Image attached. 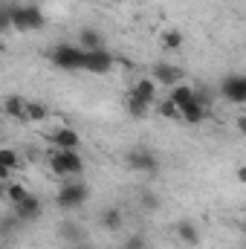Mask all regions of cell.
Returning <instances> with one entry per match:
<instances>
[{
    "instance_id": "obj_1",
    "label": "cell",
    "mask_w": 246,
    "mask_h": 249,
    "mask_svg": "<svg viewBox=\"0 0 246 249\" xmlns=\"http://www.w3.org/2000/svg\"><path fill=\"white\" fill-rule=\"evenodd\" d=\"M50 168H53V174H58V177H78L81 171H84V160L78 157V151H64V148H55L53 154H50Z\"/></svg>"
},
{
    "instance_id": "obj_2",
    "label": "cell",
    "mask_w": 246,
    "mask_h": 249,
    "mask_svg": "<svg viewBox=\"0 0 246 249\" xmlns=\"http://www.w3.org/2000/svg\"><path fill=\"white\" fill-rule=\"evenodd\" d=\"M9 15H12V26L18 32H38L47 26V18L38 6H15V9H9Z\"/></svg>"
},
{
    "instance_id": "obj_3",
    "label": "cell",
    "mask_w": 246,
    "mask_h": 249,
    "mask_svg": "<svg viewBox=\"0 0 246 249\" xmlns=\"http://www.w3.org/2000/svg\"><path fill=\"white\" fill-rule=\"evenodd\" d=\"M47 58L61 70H84V50L78 44H58L47 53Z\"/></svg>"
},
{
    "instance_id": "obj_4",
    "label": "cell",
    "mask_w": 246,
    "mask_h": 249,
    "mask_svg": "<svg viewBox=\"0 0 246 249\" xmlns=\"http://www.w3.org/2000/svg\"><path fill=\"white\" fill-rule=\"evenodd\" d=\"M87 186L84 183H78V180H67L61 188H58V194H55V203L61 206L64 212H72V209H78V206H84L87 203Z\"/></svg>"
},
{
    "instance_id": "obj_5",
    "label": "cell",
    "mask_w": 246,
    "mask_h": 249,
    "mask_svg": "<svg viewBox=\"0 0 246 249\" xmlns=\"http://www.w3.org/2000/svg\"><path fill=\"white\" fill-rule=\"evenodd\" d=\"M127 165H130L133 171L154 174V171L159 168V160H157V154H154L151 148H145V145H136V148H130V151H127Z\"/></svg>"
},
{
    "instance_id": "obj_6",
    "label": "cell",
    "mask_w": 246,
    "mask_h": 249,
    "mask_svg": "<svg viewBox=\"0 0 246 249\" xmlns=\"http://www.w3.org/2000/svg\"><path fill=\"white\" fill-rule=\"evenodd\" d=\"M220 96L232 105H246V75H241V72L226 75L220 84Z\"/></svg>"
},
{
    "instance_id": "obj_7",
    "label": "cell",
    "mask_w": 246,
    "mask_h": 249,
    "mask_svg": "<svg viewBox=\"0 0 246 249\" xmlns=\"http://www.w3.org/2000/svg\"><path fill=\"white\" fill-rule=\"evenodd\" d=\"M151 78L157 81V84H162V87H177V84H183L185 72L177 67V64H168V61H159L154 67V72H151Z\"/></svg>"
},
{
    "instance_id": "obj_8",
    "label": "cell",
    "mask_w": 246,
    "mask_h": 249,
    "mask_svg": "<svg viewBox=\"0 0 246 249\" xmlns=\"http://www.w3.org/2000/svg\"><path fill=\"white\" fill-rule=\"evenodd\" d=\"M47 142H53L55 148H64V151H78L81 148V136L72 127H67V124H58L55 130H50Z\"/></svg>"
},
{
    "instance_id": "obj_9",
    "label": "cell",
    "mask_w": 246,
    "mask_h": 249,
    "mask_svg": "<svg viewBox=\"0 0 246 249\" xmlns=\"http://www.w3.org/2000/svg\"><path fill=\"white\" fill-rule=\"evenodd\" d=\"M84 70L93 72V75H105L113 70V55L107 50H93V53H84Z\"/></svg>"
},
{
    "instance_id": "obj_10",
    "label": "cell",
    "mask_w": 246,
    "mask_h": 249,
    "mask_svg": "<svg viewBox=\"0 0 246 249\" xmlns=\"http://www.w3.org/2000/svg\"><path fill=\"white\" fill-rule=\"evenodd\" d=\"M38 214H41V200H38L35 194H29L26 200L15 203V217H18V220H35Z\"/></svg>"
},
{
    "instance_id": "obj_11",
    "label": "cell",
    "mask_w": 246,
    "mask_h": 249,
    "mask_svg": "<svg viewBox=\"0 0 246 249\" xmlns=\"http://www.w3.org/2000/svg\"><path fill=\"white\" fill-rule=\"evenodd\" d=\"M3 113L9 119H18V122H29L26 116V99H18V96H6L3 99Z\"/></svg>"
},
{
    "instance_id": "obj_12",
    "label": "cell",
    "mask_w": 246,
    "mask_h": 249,
    "mask_svg": "<svg viewBox=\"0 0 246 249\" xmlns=\"http://www.w3.org/2000/svg\"><path fill=\"white\" fill-rule=\"evenodd\" d=\"M177 107H180V113H183L188 105H194L197 102V90L194 87H188V84H177V87H171V96H168Z\"/></svg>"
},
{
    "instance_id": "obj_13",
    "label": "cell",
    "mask_w": 246,
    "mask_h": 249,
    "mask_svg": "<svg viewBox=\"0 0 246 249\" xmlns=\"http://www.w3.org/2000/svg\"><path fill=\"white\" fill-rule=\"evenodd\" d=\"M130 93H133L136 99H142L145 105H154V102H157V81H154V78H139Z\"/></svg>"
},
{
    "instance_id": "obj_14",
    "label": "cell",
    "mask_w": 246,
    "mask_h": 249,
    "mask_svg": "<svg viewBox=\"0 0 246 249\" xmlns=\"http://www.w3.org/2000/svg\"><path fill=\"white\" fill-rule=\"evenodd\" d=\"M78 47L84 53H93V50H105V41H102V35L96 29H81L78 32Z\"/></svg>"
},
{
    "instance_id": "obj_15",
    "label": "cell",
    "mask_w": 246,
    "mask_h": 249,
    "mask_svg": "<svg viewBox=\"0 0 246 249\" xmlns=\"http://www.w3.org/2000/svg\"><path fill=\"white\" fill-rule=\"evenodd\" d=\"M99 223H102L107 232H116V229H122V212H119L116 206H107V209H102Z\"/></svg>"
},
{
    "instance_id": "obj_16",
    "label": "cell",
    "mask_w": 246,
    "mask_h": 249,
    "mask_svg": "<svg viewBox=\"0 0 246 249\" xmlns=\"http://www.w3.org/2000/svg\"><path fill=\"white\" fill-rule=\"evenodd\" d=\"M177 238H180L183 244H188V247H197V244H200V232H197V226H194L191 220H180V223H177Z\"/></svg>"
},
{
    "instance_id": "obj_17",
    "label": "cell",
    "mask_w": 246,
    "mask_h": 249,
    "mask_svg": "<svg viewBox=\"0 0 246 249\" xmlns=\"http://www.w3.org/2000/svg\"><path fill=\"white\" fill-rule=\"evenodd\" d=\"M185 44V35L180 29H165V32H159V47L162 50H180Z\"/></svg>"
},
{
    "instance_id": "obj_18",
    "label": "cell",
    "mask_w": 246,
    "mask_h": 249,
    "mask_svg": "<svg viewBox=\"0 0 246 249\" xmlns=\"http://www.w3.org/2000/svg\"><path fill=\"white\" fill-rule=\"evenodd\" d=\"M26 116H29V122H47L50 119V107L44 102L26 99Z\"/></svg>"
},
{
    "instance_id": "obj_19",
    "label": "cell",
    "mask_w": 246,
    "mask_h": 249,
    "mask_svg": "<svg viewBox=\"0 0 246 249\" xmlns=\"http://www.w3.org/2000/svg\"><path fill=\"white\" fill-rule=\"evenodd\" d=\"M206 113H209V110H206V105L194 102V105H188L183 113H180V119H183L185 124H200L203 119H206Z\"/></svg>"
},
{
    "instance_id": "obj_20",
    "label": "cell",
    "mask_w": 246,
    "mask_h": 249,
    "mask_svg": "<svg viewBox=\"0 0 246 249\" xmlns=\"http://www.w3.org/2000/svg\"><path fill=\"white\" fill-rule=\"evenodd\" d=\"M124 107H127V113H130L133 119H142V116H148V107H151V105H145L142 99H136V96L130 93V96L124 99Z\"/></svg>"
},
{
    "instance_id": "obj_21",
    "label": "cell",
    "mask_w": 246,
    "mask_h": 249,
    "mask_svg": "<svg viewBox=\"0 0 246 249\" xmlns=\"http://www.w3.org/2000/svg\"><path fill=\"white\" fill-rule=\"evenodd\" d=\"M3 191H6V197H9V203H12V206L29 197V191H26L23 183H3Z\"/></svg>"
},
{
    "instance_id": "obj_22",
    "label": "cell",
    "mask_w": 246,
    "mask_h": 249,
    "mask_svg": "<svg viewBox=\"0 0 246 249\" xmlns=\"http://www.w3.org/2000/svg\"><path fill=\"white\" fill-rule=\"evenodd\" d=\"M159 116H165V119H180V107H177L171 99H165V102H159Z\"/></svg>"
},
{
    "instance_id": "obj_23",
    "label": "cell",
    "mask_w": 246,
    "mask_h": 249,
    "mask_svg": "<svg viewBox=\"0 0 246 249\" xmlns=\"http://www.w3.org/2000/svg\"><path fill=\"white\" fill-rule=\"evenodd\" d=\"M0 165L15 171V168H18V154H15L12 148H0Z\"/></svg>"
},
{
    "instance_id": "obj_24",
    "label": "cell",
    "mask_w": 246,
    "mask_h": 249,
    "mask_svg": "<svg viewBox=\"0 0 246 249\" xmlns=\"http://www.w3.org/2000/svg\"><path fill=\"white\" fill-rule=\"evenodd\" d=\"M139 200H142V206H145V209H157V206H159V200H157L151 191H142V197H139Z\"/></svg>"
},
{
    "instance_id": "obj_25",
    "label": "cell",
    "mask_w": 246,
    "mask_h": 249,
    "mask_svg": "<svg viewBox=\"0 0 246 249\" xmlns=\"http://www.w3.org/2000/svg\"><path fill=\"white\" fill-rule=\"evenodd\" d=\"M124 249H145V238H139V235L127 238V241H124Z\"/></svg>"
},
{
    "instance_id": "obj_26",
    "label": "cell",
    "mask_w": 246,
    "mask_h": 249,
    "mask_svg": "<svg viewBox=\"0 0 246 249\" xmlns=\"http://www.w3.org/2000/svg\"><path fill=\"white\" fill-rule=\"evenodd\" d=\"M235 127H238V130L246 136V116H238V119H235Z\"/></svg>"
},
{
    "instance_id": "obj_27",
    "label": "cell",
    "mask_w": 246,
    "mask_h": 249,
    "mask_svg": "<svg viewBox=\"0 0 246 249\" xmlns=\"http://www.w3.org/2000/svg\"><path fill=\"white\" fill-rule=\"evenodd\" d=\"M235 177H238V183H244L246 186V165H241V168L235 171Z\"/></svg>"
},
{
    "instance_id": "obj_28",
    "label": "cell",
    "mask_w": 246,
    "mask_h": 249,
    "mask_svg": "<svg viewBox=\"0 0 246 249\" xmlns=\"http://www.w3.org/2000/svg\"><path fill=\"white\" fill-rule=\"evenodd\" d=\"M244 229H246V214H244Z\"/></svg>"
},
{
    "instance_id": "obj_29",
    "label": "cell",
    "mask_w": 246,
    "mask_h": 249,
    "mask_svg": "<svg viewBox=\"0 0 246 249\" xmlns=\"http://www.w3.org/2000/svg\"><path fill=\"white\" fill-rule=\"evenodd\" d=\"M72 249H84V247H72Z\"/></svg>"
}]
</instances>
